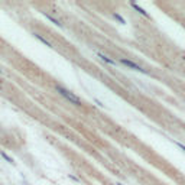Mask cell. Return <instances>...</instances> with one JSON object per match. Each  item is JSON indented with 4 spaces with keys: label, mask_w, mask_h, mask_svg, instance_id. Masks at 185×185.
Here are the masks:
<instances>
[{
    "label": "cell",
    "mask_w": 185,
    "mask_h": 185,
    "mask_svg": "<svg viewBox=\"0 0 185 185\" xmlns=\"http://www.w3.org/2000/svg\"><path fill=\"white\" fill-rule=\"evenodd\" d=\"M57 92H58L60 96H62V97H64L65 100H68V101H70L71 104H74V106L81 107V104H83V101L80 100V97H77V96H75L73 91L67 90V88H64V87L57 86Z\"/></svg>",
    "instance_id": "6da1fadb"
},
{
    "label": "cell",
    "mask_w": 185,
    "mask_h": 185,
    "mask_svg": "<svg viewBox=\"0 0 185 185\" xmlns=\"http://www.w3.org/2000/svg\"><path fill=\"white\" fill-rule=\"evenodd\" d=\"M120 64H123V65H126L127 68H132V70H135V71H139V73H142V74H148V71H146L145 68H142V67L139 65V64H136V62H133V61H130V60L120 58Z\"/></svg>",
    "instance_id": "7a4b0ae2"
},
{
    "label": "cell",
    "mask_w": 185,
    "mask_h": 185,
    "mask_svg": "<svg viewBox=\"0 0 185 185\" xmlns=\"http://www.w3.org/2000/svg\"><path fill=\"white\" fill-rule=\"evenodd\" d=\"M130 6H132L133 9H135V10H136V12H138L139 15H142V16H145V18H148V19H151V15L148 13V12H146L145 9H143V7H140L139 5H136V3H130Z\"/></svg>",
    "instance_id": "3957f363"
},
{
    "label": "cell",
    "mask_w": 185,
    "mask_h": 185,
    "mask_svg": "<svg viewBox=\"0 0 185 185\" xmlns=\"http://www.w3.org/2000/svg\"><path fill=\"white\" fill-rule=\"evenodd\" d=\"M42 15L45 16L46 19H49L51 22H52L54 25H57V26H60V28H62V23H61V20L60 19H57V18H54L52 15H49V13H46V12H42Z\"/></svg>",
    "instance_id": "277c9868"
},
{
    "label": "cell",
    "mask_w": 185,
    "mask_h": 185,
    "mask_svg": "<svg viewBox=\"0 0 185 185\" xmlns=\"http://www.w3.org/2000/svg\"><path fill=\"white\" fill-rule=\"evenodd\" d=\"M33 35H35V38H36V39H38V41H41V42H42L44 45H46V46H48V48H54V46H52V44H51L49 41L46 39V38H44L42 35H39V33H33Z\"/></svg>",
    "instance_id": "5b68a950"
},
{
    "label": "cell",
    "mask_w": 185,
    "mask_h": 185,
    "mask_svg": "<svg viewBox=\"0 0 185 185\" xmlns=\"http://www.w3.org/2000/svg\"><path fill=\"white\" fill-rule=\"evenodd\" d=\"M97 55H99V58H100L101 61H104V62H107V64H110V65H116V61H113L112 58H109V57H107V55H104V54L99 52Z\"/></svg>",
    "instance_id": "8992f818"
},
{
    "label": "cell",
    "mask_w": 185,
    "mask_h": 185,
    "mask_svg": "<svg viewBox=\"0 0 185 185\" xmlns=\"http://www.w3.org/2000/svg\"><path fill=\"white\" fill-rule=\"evenodd\" d=\"M0 155H2V158L5 159L6 162H9V164H13V159L10 158V156H9V155H7L6 152H0Z\"/></svg>",
    "instance_id": "52a82bcc"
},
{
    "label": "cell",
    "mask_w": 185,
    "mask_h": 185,
    "mask_svg": "<svg viewBox=\"0 0 185 185\" xmlns=\"http://www.w3.org/2000/svg\"><path fill=\"white\" fill-rule=\"evenodd\" d=\"M113 18H114V19L117 20V22H120L122 25H125V23H126V20L123 19V18H122V16H120L119 13H113Z\"/></svg>",
    "instance_id": "ba28073f"
},
{
    "label": "cell",
    "mask_w": 185,
    "mask_h": 185,
    "mask_svg": "<svg viewBox=\"0 0 185 185\" xmlns=\"http://www.w3.org/2000/svg\"><path fill=\"white\" fill-rule=\"evenodd\" d=\"M174 143L178 146L181 151H184V152H185V145H184V143H181V142H178V140H174Z\"/></svg>",
    "instance_id": "9c48e42d"
},
{
    "label": "cell",
    "mask_w": 185,
    "mask_h": 185,
    "mask_svg": "<svg viewBox=\"0 0 185 185\" xmlns=\"http://www.w3.org/2000/svg\"><path fill=\"white\" fill-rule=\"evenodd\" d=\"M94 101H96V103H97V104H99L100 107H104V104H103V103H101L100 100H97V99H96V100H94Z\"/></svg>",
    "instance_id": "30bf717a"
},
{
    "label": "cell",
    "mask_w": 185,
    "mask_h": 185,
    "mask_svg": "<svg viewBox=\"0 0 185 185\" xmlns=\"http://www.w3.org/2000/svg\"><path fill=\"white\" fill-rule=\"evenodd\" d=\"M70 178H73V179H74V181H80V179H78V178H77V177H74V175H70Z\"/></svg>",
    "instance_id": "8fae6325"
},
{
    "label": "cell",
    "mask_w": 185,
    "mask_h": 185,
    "mask_svg": "<svg viewBox=\"0 0 185 185\" xmlns=\"http://www.w3.org/2000/svg\"><path fill=\"white\" fill-rule=\"evenodd\" d=\"M2 73H3V70H2V68H0V74H2Z\"/></svg>",
    "instance_id": "7c38bea8"
},
{
    "label": "cell",
    "mask_w": 185,
    "mask_h": 185,
    "mask_svg": "<svg viewBox=\"0 0 185 185\" xmlns=\"http://www.w3.org/2000/svg\"><path fill=\"white\" fill-rule=\"evenodd\" d=\"M117 185H123V184H120V182H119V184H117Z\"/></svg>",
    "instance_id": "4fadbf2b"
}]
</instances>
